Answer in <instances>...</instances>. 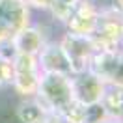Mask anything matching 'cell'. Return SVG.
<instances>
[{"label":"cell","instance_id":"8992f818","mask_svg":"<svg viewBox=\"0 0 123 123\" xmlns=\"http://www.w3.org/2000/svg\"><path fill=\"white\" fill-rule=\"evenodd\" d=\"M97 49H121L123 41V24L121 11H99L97 24L92 36Z\"/></svg>","mask_w":123,"mask_h":123},{"label":"cell","instance_id":"7a4b0ae2","mask_svg":"<svg viewBox=\"0 0 123 123\" xmlns=\"http://www.w3.org/2000/svg\"><path fill=\"white\" fill-rule=\"evenodd\" d=\"M32 17L34 11L24 0H0V49H9L13 37L32 23Z\"/></svg>","mask_w":123,"mask_h":123},{"label":"cell","instance_id":"5b68a950","mask_svg":"<svg viewBox=\"0 0 123 123\" xmlns=\"http://www.w3.org/2000/svg\"><path fill=\"white\" fill-rule=\"evenodd\" d=\"M121 67H123L121 49H97L88 69L93 75H97L106 86H123Z\"/></svg>","mask_w":123,"mask_h":123},{"label":"cell","instance_id":"8fae6325","mask_svg":"<svg viewBox=\"0 0 123 123\" xmlns=\"http://www.w3.org/2000/svg\"><path fill=\"white\" fill-rule=\"evenodd\" d=\"M101 105L110 117L123 119V86H106Z\"/></svg>","mask_w":123,"mask_h":123},{"label":"cell","instance_id":"30bf717a","mask_svg":"<svg viewBox=\"0 0 123 123\" xmlns=\"http://www.w3.org/2000/svg\"><path fill=\"white\" fill-rule=\"evenodd\" d=\"M13 114L17 123H43V119L50 114V110L43 105V101L37 95H28L15 99Z\"/></svg>","mask_w":123,"mask_h":123},{"label":"cell","instance_id":"9c48e42d","mask_svg":"<svg viewBox=\"0 0 123 123\" xmlns=\"http://www.w3.org/2000/svg\"><path fill=\"white\" fill-rule=\"evenodd\" d=\"M36 60H37L41 73H65V75H71L69 62H67L65 54L62 50L58 39L47 41L45 47L37 52Z\"/></svg>","mask_w":123,"mask_h":123},{"label":"cell","instance_id":"7c38bea8","mask_svg":"<svg viewBox=\"0 0 123 123\" xmlns=\"http://www.w3.org/2000/svg\"><path fill=\"white\" fill-rule=\"evenodd\" d=\"M11 50L0 49V92H9L11 86Z\"/></svg>","mask_w":123,"mask_h":123},{"label":"cell","instance_id":"4fadbf2b","mask_svg":"<svg viewBox=\"0 0 123 123\" xmlns=\"http://www.w3.org/2000/svg\"><path fill=\"white\" fill-rule=\"evenodd\" d=\"M65 123H86V106L80 103H73L63 114H60Z\"/></svg>","mask_w":123,"mask_h":123},{"label":"cell","instance_id":"52a82bcc","mask_svg":"<svg viewBox=\"0 0 123 123\" xmlns=\"http://www.w3.org/2000/svg\"><path fill=\"white\" fill-rule=\"evenodd\" d=\"M71 84H73V95L75 101L80 105H93V103H101L106 84L101 80L97 75H93L92 71H82L77 75H71Z\"/></svg>","mask_w":123,"mask_h":123},{"label":"cell","instance_id":"3957f363","mask_svg":"<svg viewBox=\"0 0 123 123\" xmlns=\"http://www.w3.org/2000/svg\"><path fill=\"white\" fill-rule=\"evenodd\" d=\"M11 86L9 92L15 97H28L36 95L37 92V82L41 69L37 65L36 56L32 54H21V52H11Z\"/></svg>","mask_w":123,"mask_h":123},{"label":"cell","instance_id":"2e32d148","mask_svg":"<svg viewBox=\"0 0 123 123\" xmlns=\"http://www.w3.org/2000/svg\"><path fill=\"white\" fill-rule=\"evenodd\" d=\"M34 13H47L54 0H24Z\"/></svg>","mask_w":123,"mask_h":123},{"label":"cell","instance_id":"ba28073f","mask_svg":"<svg viewBox=\"0 0 123 123\" xmlns=\"http://www.w3.org/2000/svg\"><path fill=\"white\" fill-rule=\"evenodd\" d=\"M99 11L90 0H80L73 6L69 17L63 23V30L73 32V34H82V36H92L93 28L97 24Z\"/></svg>","mask_w":123,"mask_h":123},{"label":"cell","instance_id":"9a60e30c","mask_svg":"<svg viewBox=\"0 0 123 123\" xmlns=\"http://www.w3.org/2000/svg\"><path fill=\"white\" fill-rule=\"evenodd\" d=\"M97 11H121V0H90Z\"/></svg>","mask_w":123,"mask_h":123},{"label":"cell","instance_id":"e0dca14e","mask_svg":"<svg viewBox=\"0 0 123 123\" xmlns=\"http://www.w3.org/2000/svg\"><path fill=\"white\" fill-rule=\"evenodd\" d=\"M43 123H65V121H63V117H62L60 114H54V112H50V114H49L45 119H43Z\"/></svg>","mask_w":123,"mask_h":123},{"label":"cell","instance_id":"6da1fadb","mask_svg":"<svg viewBox=\"0 0 123 123\" xmlns=\"http://www.w3.org/2000/svg\"><path fill=\"white\" fill-rule=\"evenodd\" d=\"M36 95L43 101V105L50 112L63 114L75 103L71 75H65V73H41Z\"/></svg>","mask_w":123,"mask_h":123},{"label":"cell","instance_id":"5bb4252c","mask_svg":"<svg viewBox=\"0 0 123 123\" xmlns=\"http://www.w3.org/2000/svg\"><path fill=\"white\" fill-rule=\"evenodd\" d=\"M106 117H110V116L101 103H93V105L86 106V123H99Z\"/></svg>","mask_w":123,"mask_h":123},{"label":"cell","instance_id":"ac0fdd59","mask_svg":"<svg viewBox=\"0 0 123 123\" xmlns=\"http://www.w3.org/2000/svg\"><path fill=\"white\" fill-rule=\"evenodd\" d=\"M99 123H123V119H117V117H106V119H103Z\"/></svg>","mask_w":123,"mask_h":123},{"label":"cell","instance_id":"277c9868","mask_svg":"<svg viewBox=\"0 0 123 123\" xmlns=\"http://www.w3.org/2000/svg\"><path fill=\"white\" fill-rule=\"evenodd\" d=\"M58 43H60L62 50H63L65 58L69 62L71 75L88 71L93 54L97 52V47H95V43L90 36L73 34V32L63 30L58 36Z\"/></svg>","mask_w":123,"mask_h":123},{"label":"cell","instance_id":"d6986e66","mask_svg":"<svg viewBox=\"0 0 123 123\" xmlns=\"http://www.w3.org/2000/svg\"><path fill=\"white\" fill-rule=\"evenodd\" d=\"M60 2H63V4H67V6H75V4H78L80 0H60Z\"/></svg>","mask_w":123,"mask_h":123}]
</instances>
